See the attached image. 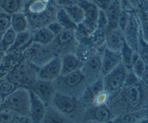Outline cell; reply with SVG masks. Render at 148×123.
Segmentation results:
<instances>
[{
    "label": "cell",
    "instance_id": "obj_1",
    "mask_svg": "<svg viewBox=\"0 0 148 123\" xmlns=\"http://www.w3.org/2000/svg\"><path fill=\"white\" fill-rule=\"evenodd\" d=\"M30 90L23 87H19L13 93L9 94L1 106V108L11 110L20 116H30Z\"/></svg>",
    "mask_w": 148,
    "mask_h": 123
},
{
    "label": "cell",
    "instance_id": "obj_2",
    "mask_svg": "<svg viewBox=\"0 0 148 123\" xmlns=\"http://www.w3.org/2000/svg\"><path fill=\"white\" fill-rule=\"evenodd\" d=\"M36 65L31 61L27 60V59H24L22 62H20L19 64L14 68L8 74L5 79L8 80L10 82L16 83L19 86L22 84H28L32 85L33 82L36 81L34 79V76L38 78V71L33 70V66Z\"/></svg>",
    "mask_w": 148,
    "mask_h": 123
},
{
    "label": "cell",
    "instance_id": "obj_3",
    "mask_svg": "<svg viewBox=\"0 0 148 123\" xmlns=\"http://www.w3.org/2000/svg\"><path fill=\"white\" fill-rule=\"evenodd\" d=\"M127 73L128 69L121 62L114 70H112L110 73L105 75L104 79H103L105 90L108 91L110 94L116 93V92L121 90V88H123V85H125Z\"/></svg>",
    "mask_w": 148,
    "mask_h": 123
},
{
    "label": "cell",
    "instance_id": "obj_4",
    "mask_svg": "<svg viewBox=\"0 0 148 123\" xmlns=\"http://www.w3.org/2000/svg\"><path fill=\"white\" fill-rule=\"evenodd\" d=\"M23 54L27 60L33 62L37 66H42L53 57L52 52L47 48V46L34 41L24 50Z\"/></svg>",
    "mask_w": 148,
    "mask_h": 123
},
{
    "label": "cell",
    "instance_id": "obj_5",
    "mask_svg": "<svg viewBox=\"0 0 148 123\" xmlns=\"http://www.w3.org/2000/svg\"><path fill=\"white\" fill-rule=\"evenodd\" d=\"M47 0H33L29 6L30 21L36 28H42V25L49 22V15L47 14L49 9Z\"/></svg>",
    "mask_w": 148,
    "mask_h": 123
},
{
    "label": "cell",
    "instance_id": "obj_6",
    "mask_svg": "<svg viewBox=\"0 0 148 123\" xmlns=\"http://www.w3.org/2000/svg\"><path fill=\"white\" fill-rule=\"evenodd\" d=\"M61 75V58L53 56L38 70V79L53 81Z\"/></svg>",
    "mask_w": 148,
    "mask_h": 123
},
{
    "label": "cell",
    "instance_id": "obj_7",
    "mask_svg": "<svg viewBox=\"0 0 148 123\" xmlns=\"http://www.w3.org/2000/svg\"><path fill=\"white\" fill-rule=\"evenodd\" d=\"M52 103L56 110L63 115H73L77 111L78 103L75 99L62 93H56L52 99Z\"/></svg>",
    "mask_w": 148,
    "mask_h": 123
},
{
    "label": "cell",
    "instance_id": "obj_8",
    "mask_svg": "<svg viewBox=\"0 0 148 123\" xmlns=\"http://www.w3.org/2000/svg\"><path fill=\"white\" fill-rule=\"evenodd\" d=\"M141 91L138 84L131 87H126V88H121V92L119 96L120 98V103L125 105L127 108L133 109L136 108L140 105L141 101Z\"/></svg>",
    "mask_w": 148,
    "mask_h": 123
},
{
    "label": "cell",
    "instance_id": "obj_9",
    "mask_svg": "<svg viewBox=\"0 0 148 123\" xmlns=\"http://www.w3.org/2000/svg\"><path fill=\"white\" fill-rule=\"evenodd\" d=\"M123 37H125V41L136 51L138 39L140 37V26L137 16L133 14L132 12L130 14L127 25H126L125 29L123 30Z\"/></svg>",
    "mask_w": 148,
    "mask_h": 123
},
{
    "label": "cell",
    "instance_id": "obj_10",
    "mask_svg": "<svg viewBox=\"0 0 148 123\" xmlns=\"http://www.w3.org/2000/svg\"><path fill=\"white\" fill-rule=\"evenodd\" d=\"M29 89L34 92L40 100H42L46 103L51 101L54 94H56L54 87L51 81H47V80L37 79L33 82V84L31 85Z\"/></svg>",
    "mask_w": 148,
    "mask_h": 123
},
{
    "label": "cell",
    "instance_id": "obj_11",
    "mask_svg": "<svg viewBox=\"0 0 148 123\" xmlns=\"http://www.w3.org/2000/svg\"><path fill=\"white\" fill-rule=\"evenodd\" d=\"M79 4L82 6V8L84 9L85 12L84 21H83L82 24L92 34L93 32H95L97 30V22L100 9L93 2L87 1V0H83V1L79 2Z\"/></svg>",
    "mask_w": 148,
    "mask_h": 123
},
{
    "label": "cell",
    "instance_id": "obj_12",
    "mask_svg": "<svg viewBox=\"0 0 148 123\" xmlns=\"http://www.w3.org/2000/svg\"><path fill=\"white\" fill-rule=\"evenodd\" d=\"M102 74L107 75L121 63V55L120 51L108 48L105 46L102 52Z\"/></svg>",
    "mask_w": 148,
    "mask_h": 123
},
{
    "label": "cell",
    "instance_id": "obj_13",
    "mask_svg": "<svg viewBox=\"0 0 148 123\" xmlns=\"http://www.w3.org/2000/svg\"><path fill=\"white\" fill-rule=\"evenodd\" d=\"M30 90V89H29ZM31 96V107H30V118L32 122H42L45 115L47 113L46 103L40 100L34 92L30 90Z\"/></svg>",
    "mask_w": 148,
    "mask_h": 123
},
{
    "label": "cell",
    "instance_id": "obj_14",
    "mask_svg": "<svg viewBox=\"0 0 148 123\" xmlns=\"http://www.w3.org/2000/svg\"><path fill=\"white\" fill-rule=\"evenodd\" d=\"M125 43V37H123V32L120 28L110 30L106 34V41L105 46L108 48L113 49L116 51H120L123 48V46Z\"/></svg>",
    "mask_w": 148,
    "mask_h": 123
},
{
    "label": "cell",
    "instance_id": "obj_15",
    "mask_svg": "<svg viewBox=\"0 0 148 123\" xmlns=\"http://www.w3.org/2000/svg\"><path fill=\"white\" fill-rule=\"evenodd\" d=\"M83 67L82 60L73 53H66L61 57V75H66Z\"/></svg>",
    "mask_w": 148,
    "mask_h": 123
},
{
    "label": "cell",
    "instance_id": "obj_16",
    "mask_svg": "<svg viewBox=\"0 0 148 123\" xmlns=\"http://www.w3.org/2000/svg\"><path fill=\"white\" fill-rule=\"evenodd\" d=\"M33 42V35L30 32L25 31L22 33H17L15 41L11 48L6 53H23L27 47Z\"/></svg>",
    "mask_w": 148,
    "mask_h": 123
},
{
    "label": "cell",
    "instance_id": "obj_17",
    "mask_svg": "<svg viewBox=\"0 0 148 123\" xmlns=\"http://www.w3.org/2000/svg\"><path fill=\"white\" fill-rule=\"evenodd\" d=\"M86 119L96 122H108L112 119V113L106 105H94L86 113Z\"/></svg>",
    "mask_w": 148,
    "mask_h": 123
},
{
    "label": "cell",
    "instance_id": "obj_18",
    "mask_svg": "<svg viewBox=\"0 0 148 123\" xmlns=\"http://www.w3.org/2000/svg\"><path fill=\"white\" fill-rule=\"evenodd\" d=\"M82 71L85 76H96L99 73H102V55L95 54L91 55L85 61V64L82 67Z\"/></svg>",
    "mask_w": 148,
    "mask_h": 123
},
{
    "label": "cell",
    "instance_id": "obj_19",
    "mask_svg": "<svg viewBox=\"0 0 148 123\" xmlns=\"http://www.w3.org/2000/svg\"><path fill=\"white\" fill-rule=\"evenodd\" d=\"M61 76V82L66 88L74 89L80 86L83 82L85 81V74L82 70H76L74 72H71L66 75H60Z\"/></svg>",
    "mask_w": 148,
    "mask_h": 123
},
{
    "label": "cell",
    "instance_id": "obj_20",
    "mask_svg": "<svg viewBox=\"0 0 148 123\" xmlns=\"http://www.w3.org/2000/svg\"><path fill=\"white\" fill-rule=\"evenodd\" d=\"M123 6L120 3L119 0H113L111 3V5L107 10V16L109 19V30H113L118 28V23H119V18L123 11Z\"/></svg>",
    "mask_w": 148,
    "mask_h": 123
},
{
    "label": "cell",
    "instance_id": "obj_21",
    "mask_svg": "<svg viewBox=\"0 0 148 123\" xmlns=\"http://www.w3.org/2000/svg\"><path fill=\"white\" fill-rule=\"evenodd\" d=\"M103 90H105L104 87V81L103 79H100L98 81L94 82L91 86H89L87 89L85 90L84 94L82 96V101L85 103L90 105H93V101H94L95 98L100 92H102Z\"/></svg>",
    "mask_w": 148,
    "mask_h": 123
},
{
    "label": "cell",
    "instance_id": "obj_22",
    "mask_svg": "<svg viewBox=\"0 0 148 123\" xmlns=\"http://www.w3.org/2000/svg\"><path fill=\"white\" fill-rule=\"evenodd\" d=\"M28 18L22 12H16L11 15V28L16 33H22L28 31Z\"/></svg>",
    "mask_w": 148,
    "mask_h": 123
},
{
    "label": "cell",
    "instance_id": "obj_23",
    "mask_svg": "<svg viewBox=\"0 0 148 123\" xmlns=\"http://www.w3.org/2000/svg\"><path fill=\"white\" fill-rule=\"evenodd\" d=\"M54 39H56V35L52 34L47 27L39 28L33 35V41L44 44V46L51 44V42H53Z\"/></svg>",
    "mask_w": 148,
    "mask_h": 123
},
{
    "label": "cell",
    "instance_id": "obj_24",
    "mask_svg": "<svg viewBox=\"0 0 148 123\" xmlns=\"http://www.w3.org/2000/svg\"><path fill=\"white\" fill-rule=\"evenodd\" d=\"M65 9V11L67 12V14L70 16V18L75 22L76 24H81L84 21L85 17V12L84 9L82 8V6L79 3H73L70 5H67L63 7Z\"/></svg>",
    "mask_w": 148,
    "mask_h": 123
},
{
    "label": "cell",
    "instance_id": "obj_25",
    "mask_svg": "<svg viewBox=\"0 0 148 123\" xmlns=\"http://www.w3.org/2000/svg\"><path fill=\"white\" fill-rule=\"evenodd\" d=\"M56 21L62 26L63 29L75 31L76 28H77V24L70 18V16L68 15L67 12L65 11V9H64L63 7L62 8H59L58 10H57Z\"/></svg>",
    "mask_w": 148,
    "mask_h": 123
},
{
    "label": "cell",
    "instance_id": "obj_26",
    "mask_svg": "<svg viewBox=\"0 0 148 123\" xmlns=\"http://www.w3.org/2000/svg\"><path fill=\"white\" fill-rule=\"evenodd\" d=\"M74 39H75V31L64 29L60 34L56 35L53 41L56 42V46L65 47L72 43Z\"/></svg>",
    "mask_w": 148,
    "mask_h": 123
},
{
    "label": "cell",
    "instance_id": "obj_27",
    "mask_svg": "<svg viewBox=\"0 0 148 123\" xmlns=\"http://www.w3.org/2000/svg\"><path fill=\"white\" fill-rule=\"evenodd\" d=\"M16 35H17V33L12 28H10L7 31L5 34L2 35L1 39H0V51H3V52L6 53L11 48V46H13L16 39Z\"/></svg>",
    "mask_w": 148,
    "mask_h": 123
},
{
    "label": "cell",
    "instance_id": "obj_28",
    "mask_svg": "<svg viewBox=\"0 0 148 123\" xmlns=\"http://www.w3.org/2000/svg\"><path fill=\"white\" fill-rule=\"evenodd\" d=\"M134 52H135L134 49L125 41V43H123V48L121 50V62H123V64L128 70L131 69V64H132V59H133V55H134Z\"/></svg>",
    "mask_w": 148,
    "mask_h": 123
},
{
    "label": "cell",
    "instance_id": "obj_29",
    "mask_svg": "<svg viewBox=\"0 0 148 123\" xmlns=\"http://www.w3.org/2000/svg\"><path fill=\"white\" fill-rule=\"evenodd\" d=\"M22 7V0H0V9L8 14H14Z\"/></svg>",
    "mask_w": 148,
    "mask_h": 123
},
{
    "label": "cell",
    "instance_id": "obj_30",
    "mask_svg": "<svg viewBox=\"0 0 148 123\" xmlns=\"http://www.w3.org/2000/svg\"><path fill=\"white\" fill-rule=\"evenodd\" d=\"M137 18L139 21L140 26V33H141L142 37H144L146 41H148V15L147 12L141 9H137Z\"/></svg>",
    "mask_w": 148,
    "mask_h": 123
},
{
    "label": "cell",
    "instance_id": "obj_31",
    "mask_svg": "<svg viewBox=\"0 0 148 123\" xmlns=\"http://www.w3.org/2000/svg\"><path fill=\"white\" fill-rule=\"evenodd\" d=\"M145 67H146V63L142 60V58L138 55V53L135 51L134 55H133V59H132V64H131V70L133 71L136 76L139 78H141L142 76V73L144 71Z\"/></svg>",
    "mask_w": 148,
    "mask_h": 123
},
{
    "label": "cell",
    "instance_id": "obj_32",
    "mask_svg": "<svg viewBox=\"0 0 148 123\" xmlns=\"http://www.w3.org/2000/svg\"><path fill=\"white\" fill-rule=\"evenodd\" d=\"M11 28V14L0 9V39Z\"/></svg>",
    "mask_w": 148,
    "mask_h": 123
},
{
    "label": "cell",
    "instance_id": "obj_33",
    "mask_svg": "<svg viewBox=\"0 0 148 123\" xmlns=\"http://www.w3.org/2000/svg\"><path fill=\"white\" fill-rule=\"evenodd\" d=\"M136 52L138 53V55L142 58V60L148 65V41L144 39L142 37L141 33H140V37L138 39V46Z\"/></svg>",
    "mask_w": 148,
    "mask_h": 123
},
{
    "label": "cell",
    "instance_id": "obj_34",
    "mask_svg": "<svg viewBox=\"0 0 148 123\" xmlns=\"http://www.w3.org/2000/svg\"><path fill=\"white\" fill-rule=\"evenodd\" d=\"M140 120H141V118L139 117V114H137V112H126L121 115H119L118 117L114 118L113 122L127 123V122H137L140 121Z\"/></svg>",
    "mask_w": 148,
    "mask_h": 123
},
{
    "label": "cell",
    "instance_id": "obj_35",
    "mask_svg": "<svg viewBox=\"0 0 148 123\" xmlns=\"http://www.w3.org/2000/svg\"><path fill=\"white\" fill-rule=\"evenodd\" d=\"M66 119L62 113H60L58 110H47V113L45 115V118L42 122H65Z\"/></svg>",
    "mask_w": 148,
    "mask_h": 123
},
{
    "label": "cell",
    "instance_id": "obj_36",
    "mask_svg": "<svg viewBox=\"0 0 148 123\" xmlns=\"http://www.w3.org/2000/svg\"><path fill=\"white\" fill-rule=\"evenodd\" d=\"M97 29L103 32L107 33L109 30V19L107 16V12L100 10L99 16H98V22H97Z\"/></svg>",
    "mask_w": 148,
    "mask_h": 123
},
{
    "label": "cell",
    "instance_id": "obj_37",
    "mask_svg": "<svg viewBox=\"0 0 148 123\" xmlns=\"http://www.w3.org/2000/svg\"><path fill=\"white\" fill-rule=\"evenodd\" d=\"M110 101V93L106 90H103L96 96L94 101H93V105H106Z\"/></svg>",
    "mask_w": 148,
    "mask_h": 123
},
{
    "label": "cell",
    "instance_id": "obj_38",
    "mask_svg": "<svg viewBox=\"0 0 148 123\" xmlns=\"http://www.w3.org/2000/svg\"><path fill=\"white\" fill-rule=\"evenodd\" d=\"M19 87L20 86H19L18 84H16V83L10 82V81H8V80H6V81L4 80L3 83L1 84V86H0V92L8 96L9 94L13 93L16 89L19 88Z\"/></svg>",
    "mask_w": 148,
    "mask_h": 123
},
{
    "label": "cell",
    "instance_id": "obj_39",
    "mask_svg": "<svg viewBox=\"0 0 148 123\" xmlns=\"http://www.w3.org/2000/svg\"><path fill=\"white\" fill-rule=\"evenodd\" d=\"M131 12H132V11H128V10H125V9H123V11H121V13L120 15V18H119L118 28H120L123 32V30L125 29L126 25H127Z\"/></svg>",
    "mask_w": 148,
    "mask_h": 123
},
{
    "label": "cell",
    "instance_id": "obj_40",
    "mask_svg": "<svg viewBox=\"0 0 148 123\" xmlns=\"http://www.w3.org/2000/svg\"><path fill=\"white\" fill-rule=\"evenodd\" d=\"M139 78H138L136 75L133 73L132 70H128V73L126 75L125 78V85H123V88H126V87H131V86H134V85L138 84L139 82Z\"/></svg>",
    "mask_w": 148,
    "mask_h": 123
},
{
    "label": "cell",
    "instance_id": "obj_41",
    "mask_svg": "<svg viewBox=\"0 0 148 123\" xmlns=\"http://www.w3.org/2000/svg\"><path fill=\"white\" fill-rule=\"evenodd\" d=\"M47 29H49V31H51V32L54 35H56V37L57 35L60 34V33L64 30L62 26H61L60 24L57 22V21H53V22L49 23V24H47Z\"/></svg>",
    "mask_w": 148,
    "mask_h": 123
},
{
    "label": "cell",
    "instance_id": "obj_42",
    "mask_svg": "<svg viewBox=\"0 0 148 123\" xmlns=\"http://www.w3.org/2000/svg\"><path fill=\"white\" fill-rule=\"evenodd\" d=\"M112 1H113V0H93V3H94L100 10L107 11L110 5H111Z\"/></svg>",
    "mask_w": 148,
    "mask_h": 123
},
{
    "label": "cell",
    "instance_id": "obj_43",
    "mask_svg": "<svg viewBox=\"0 0 148 123\" xmlns=\"http://www.w3.org/2000/svg\"><path fill=\"white\" fill-rule=\"evenodd\" d=\"M140 81H141L145 86L148 87V65L146 64V67H145L144 71L142 73V76L140 78Z\"/></svg>",
    "mask_w": 148,
    "mask_h": 123
},
{
    "label": "cell",
    "instance_id": "obj_44",
    "mask_svg": "<svg viewBox=\"0 0 148 123\" xmlns=\"http://www.w3.org/2000/svg\"><path fill=\"white\" fill-rule=\"evenodd\" d=\"M56 2L57 5H59L60 7H65L67 5H70V4L77 3V2L73 1V0H56Z\"/></svg>",
    "mask_w": 148,
    "mask_h": 123
},
{
    "label": "cell",
    "instance_id": "obj_45",
    "mask_svg": "<svg viewBox=\"0 0 148 123\" xmlns=\"http://www.w3.org/2000/svg\"><path fill=\"white\" fill-rule=\"evenodd\" d=\"M119 1H120V3L121 4V6H123V9L128 10V11H132V7L130 5V0H119Z\"/></svg>",
    "mask_w": 148,
    "mask_h": 123
},
{
    "label": "cell",
    "instance_id": "obj_46",
    "mask_svg": "<svg viewBox=\"0 0 148 123\" xmlns=\"http://www.w3.org/2000/svg\"><path fill=\"white\" fill-rule=\"evenodd\" d=\"M130 5L132 7V9H137V7L139 6V4L141 3L142 0H130Z\"/></svg>",
    "mask_w": 148,
    "mask_h": 123
},
{
    "label": "cell",
    "instance_id": "obj_47",
    "mask_svg": "<svg viewBox=\"0 0 148 123\" xmlns=\"http://www.w3.org/2000/svg\"><path fill=\"white\" fill-rule=\"evenodd\" d=\"M6 96H7V94H3V93H1V92H0V107L3 105L4 101H5V100H6Z\"/></svg>",
    "mask_w": 148,
    "mask_h": 123
},
{
    "label": "cell",
    "instance_id": "obj_48",
    "mask_svg": "<svg viewBox=\"0 0 148 123\" xmlns=\"http://www.w3.org/2000/svg\"><path fill=\"white\" fill-rule=\"evenodd\" d=\"M5 52H3V51H0V65H1L2 61H3L4 57H5Z\"/></svg>",
    "mask_w": 148,
    "mask_h": 123
},
{
    "label": "cell",
    "instance_id": "obj_49",
    "mask_svg": "<svg viewBox=\"0 0 148 123\" xmlns=\"http://www.w3.org/2000/svg\"><path fill=\"white\" fill-rule=\"evenodd\" d=\"M4 80H5V79H1V78H0V86H1V84H2V83H3Z\"/></svg>",
    "mask_w": 148,
    "mask_h": 123
},
{
    "label": "cell",
    "instance_id": "obj_50",
    "mask_svg": "<svg viewBox=\"0 0 148 123\" xmlns=\"http://www.w3.org/2000/svg\"><path fill=\"white\" fill-rule=\"evenodd\" d=\"M76 1L78 2V3H79V2H81V1H83V0H76Z\"/></svg>",
    "mask_w": 148,
    "mask_h": 123
},
{
    "label": "cell",
    "instance_id": "obj_51",
    "mask_svg": "<svg viewBox=\"0 0 148 123\" xmlns=\"http://www.w3.org/2000/svg\"><path fill=\"white\" fill-rule=\"evenodd\" d=\"M87 1H91V2H93V0H87Z\"/></svg>",
    "mask_w": 148,
    "mask_h": 123
},
{
    "label": "cell",
    "instance_id": "obj_52",
    "mask_svg": "<svg viewBox=\"0 0 148 123\" xmlns=\"http://www.w3.org/2000/svg\"><path fill=\"white\" fill-rule=\"evenodd\" d=\"M73 1H75V2H77V1H76V0H73ZM77 3H78V2H77Z\"/></svg>",
    "mask_w": 148,
    "mask_h": 123
}]
</instances>
